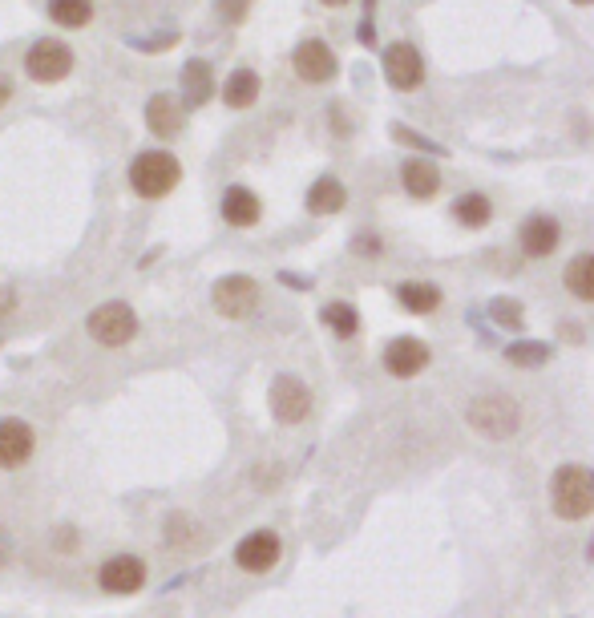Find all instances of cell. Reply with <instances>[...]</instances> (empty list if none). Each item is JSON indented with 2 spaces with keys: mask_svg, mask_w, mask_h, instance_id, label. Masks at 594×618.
<instances>
[{
  "mask_svg": "<svg viewBox=\"0 0 594 618\" xmlns=\"http://www.w3.org/2000/svg\"><path fill=\"white\" fill-rule=\"evenodd\" d=\"M550 505L562 522H582L594 509V469L590 465H562L550 481Z\"/></svg>",
  "mask_w": 594,
  "mask_h": 618,
  "instance_id": "1",
  "label": "cell"
},
{
  "mask_svg": "<svg viewBox=\"0 0 594 618\" xmlns=\"http://www.w3.org/2000/svg\"><path fill=\"white\" fill-rule=\"evenodd\" d=\"M178 182H182V162L170 150H142L130 162V190L138 198H146V202L166 198Z\"/></svg>",
  "mask_w": 594,
  "mask_h": 618,
  "instance_id": "2",
  "label": "cell"
},
{
  "mask_svg": "<svg viewBox=\"0 0 594 618\" xmlns=\"http://www.w3.org/2000/svg\"><path fill=\"white\" fill-rule=\"evenodd\" d=\"M85 332H89L93 344H102V348H126L138 336V316H134L130 303L110 299V303H97L85 316Z\"/></svg>",
  "mask_w": 594,
  "mask_h": 618,
  "instance_id": "3",
  "label": "cell"
},
{
  "mask_svg": "<svg viewBox=\"0 0 594 618\" xmlns=\"http://www.w3.org/2000/svg\"><path fill=\"white\" fill-rule=\"evenodd\" d=\"M465 421H469V429H477V433L489 437V441H506V437H514L518 425H522V408H518V400H510V396H477V400L465 408Z\"/></svg>",
  "mask_w": 594,
  "mask_h": 618,
  "instance_id": "4",
  "label": "cell"
},
{
  "mask_svg": "<svg viewBox=\"0 0 594 618\" xmlns=\"http://www.w3.org/2000/svg\"><path fill=\"white\" fill-rule=\"evenodd\" d=\"M73 61H77V53H73L65 41H57V37H37V41L25 49V73H29L33 81H41V85L65 81V77L73 73Z\"/></svg>",
  "mask_w": 594,
  "mask_h": 618,
  "instance_id": "5",
  "label": "cell"
},
{
  "mask_svg": "<svg viewBox=\"0 0 594 618\" xmlns=\"http://www.w3.org/2000/svg\"><path fill=\"white\" fill-rule=\"evenodd\" d=\"M267 404H271V417L279 425H304L308 412H312V392L300 376H275L271 380V392H267Z\"/></svg>",
  "mask_w": 594,
  "mask_h": 618,
  "instance_id": "6",
  "label": "cell"
},
{
  "mask_svg": "<svg viewBox=\"0 0 594 618\" xmlns=\"http://www.w3.org/2000/svg\"><path fill=\"white\" fill-rule=\"evenodd\" d=\"M211 303L227 320H251L259 312V283L251 275H223L211 291Z\"/></svg>",
  "mask_w": 594,
  "mask_h": 618,
  "instance_id": "7",
  "label": "cell"
},
{
  "mask_svg": "<svg viewBox=\"0 0 594 618\" xmlns=\"http://www.w3.org/2000/svg\"><path fill=\"white\" fill-rule=\"evenodd\" d=\"M291 69H295V77L308 81V85H328V81L340 73V61H336V53H332L328 41L308 37V41L295 45V53H291Z\"/></svg>",
  "mask_w": 594,
  "mask_h": 618,
  "instance_id": "8",
  "label": "cell"
},
{
  "mask_svg": "<svg viewBox=\"0 0 594 618\" xmlns=\"http://www.w3.org/2000/svg\"><path fill=\"white\" fill-rule=\"evenodd\" d=\"M146 578L150 574H146V562L138 554H114L97 566V586H102L106 594H118V598L138 594L146 586Z\"/></svg>",
  "mask_w": 594,
  "mask_h": 618,
  "instance_id": "9",
  "label": "cell"
},
{
  "mask_svg": "<svg viewBox=\"0 0 594 618\" xmlns=\"http://www.w3.org/2000/svg\"><path fill=\"white\" fill-rule=\"evenodd\" d=\"M380 65H384V77H388L392 89H417L425 81V61L409 41H392L384 49Z\"/></svg>",
  "mask_w": 594,
  "mask_h": 618,
  "instance_id": "10",
  "label": "cell"
},
{
  "mask_svg": "<svg viewBox=\"0 0 594 618\" xmlns=\"http://www.w3.org/2000/svg\"><path fill=\"white\" fill-rule=\"evenodd\" d=\"M283 554V542L275 530H251L239 546H235V566L247 574H267Z\"/></svg>",
  "mask_w": 594,
  "mask_h": 618,
  "instance_id": "11",
  "label": "cell"
},
{
  "mask_svg": "<svg viewBox=\"0 0 594 618\" xmlns=\"http://www.w3.org/2000/svg\"><path fill=\"white\" fill-rule=\"evenodd\" d=\"M33 449H37V433H33L29 421H21V417H5V421H0V469H21V465H29Z\"/></svg>",
  "mask_w": 594,
  "mask_h": 618,
  "instance_id": "12",
  "label": "cell"
},
{
  "mask_svg": "<svg viewBox=\"0 0 594 618\" xmlns=\"http://www.w3.org/2000/svg\"><path fill=\"white\" fill-rule=\"evenodd\" d=\"M384 368H388V376H396V380H413L417 372L429 368V348H425L417 336H396V340L384 348Z\"/></svg>",
  "mask_w": 594,
  "mask_h": 618,
  "instance_id": "13",
  "label": "cell"
},
{
  "mask_svg": "<svg viewBox=\"0 0 594 618\" xmlns=\"http://www.w3.org/2000/svg\"><path fill=\"white\" fill-rule=\"evenodd\" d=\"M178 81H182V101H186V110H203L207 101L215 97V69H211V61H203V57H190V61L182 65Z\"/></svg>",
  "mask_w": 594,
  "mask_h": 618,
  "instance_id": "14",
  "label": "cell"
},
{
  "mask_svg": "<svg viewBox=\"0 0 594 618\" xmlns=\"http://www.w3.org/2000/svg\"><path fill=\"white\" fill-rule=\"evenodd\" d=\"M558 239H562V227L550 215H530L522 223V231H518V243H522V251L530 259H550L558 251Z\"/></svg>",
  "mask_w": 594,
  "mask_h": 618,
  "instance_id": "15",
  "label": "cell"
},
{
  "mask_svg": "<svg viewBox=\"0 0 594 618\" xmlns=\"http://www.w3.org/2000/svg\"><path fill=\"white\" fill-rule=\"evenodd\" d=\"M219 215L231 227H255L263 219V202H259V194L251 186H227L223 202H219Z\"/></svg>",
  "mask_w": 594,
  "mask_h": 618,
  "instance_id": "16",
  "label": "cell"
},
{
  "mask_svg": "<svg viewBox=\"0 0 594 618\" xmlns=\"http://www.w3.org/2000/svg\"><path fill=\"white\" fill-rule=\"evenodd\" d=\"M146 126H150V134H158V138H174V134L182 130V101L170 97V93H154V97L146 101Z\"/></svg>",
  "mask_w": 594,
  "mask_h": 618,
  "instance_id": "17",
  "label": "cell"
},
{
  "mask_svg": "<svg viewBox=\"0 0 594 618\" xmlns=\"http://www.w3.org/2000/svg\"><path fill=\"white\" fill-rule=\"evenodd\" d=\"M259 89H263V81H259V73L255 69H235L227 81H223V101H227V110H251L255 101H259Z\"/></svg>",
  "mask_w": 594,
  "mask_h": 618,
  "instance_id": "18",
  "label": "cell"
},
{
  "mask_svg": "<svg viewBox=\"0 0 594 618\" xmlns=\"http://www.w3.org/2000/svg\"><path fill=\"white\" fill-rule=\"evenodd\" d=\"M344 202H348V190H344V182L332 178V174L316 178L312 190H308V211H312V215H340Z\"/></svg>",
  "mask_w": 594,
  "mask_h": 618,
  "instance_id": "19",
  "label": "cell"
},
{
  "mask_svg": "<svg viewBox=\"0 0 594 618\" xmlns=\"http://www.w3.org/2000/svg\"><path fill=\"white\" fill-rule=\"evenodd\" d=\"M401 186L413 194V198H433L437 186H441V174L429 158H405L401 166Z\"/></svg>",
  "mask_w": 594,
  "mask_h": 618,
  "instance_id": "20",
  "label": "cell"
},
{
  "mask_svg": "<svg viewBox=\"0 0 594 618\" xmlns=\"http://www.w3.org/2000/svg\"><path fill=\"white\" fill-rule=\"evenodd\" d=\"M45 13L61 29H89L93 25V0H49Z\"/></svg>",
  "mask_w": 594,
  "mask_h": 618,
  "instance_id": "21",
  "label": "cell"
},
{
  "mask_svg": "<svg viewBox=\"0 0 594 618\" xmlns=\"http://www.w3.org/2000/svg\"><path fill=\"white\" fill-rule=\"evenodd\" d=\"M562 279H566V291H570L574 299L594 303V255H578V259H570L566 271H562Z\"/></svg>",
  "mask_w": 594,
  "mask_h": 618,
  "instance_id": "22",
  "label": "cell"
},
{
  "mask_svg": "<svg viewBox=\"0 0 594 618\" xmlns=\"http://www.w3.org/2000/svg\"><path fill=\"white\" fill-rule=\"evenodd\" d=\"M453 219H457L461 227H469V231H481V227L493 219V206H489L485 194L469 190V194H461V198L453 202Z\"/></svg>",
  "mask_w": 594,
  "mask_h": 618,
  "instance_id": "23",
  "label": "cell"
},
{
  "mask_svg": "<svg viewBox=\"0 0 594 618\" xmlns=\"http://www.w3.org/2000/svg\"><path fill=\"white\" fill-rule=\"evenodd\" d=\"M396 299H401L413 316H429L441 303V291L433 283H425V279H413V283H396Z\"/></svg>",
  "mask_w": 594,
  "mask_h": 618,
  "instance_id": "24",
  "label": "cell"
},
{
  "mask_svg": "<svg viewBox=\"0 0 594 618\" xmlns=\"http://www.w3.org/2000/svg\"><path fill=\"white\" fill-rule=\"evenodd\" d=\"M320 320L340 336V340H352L356 332H360V316H356V307L352 303H344V299H332L324 312H320Z\"/></svg>",
  "mask_w": 594,
  "mask_h": 618,
  "instance_id": "25",
  "label": "cell"
},
{
  "mask_svg": "<svg viewBox=\"0 0 594 618\" xmlns=\"http://www.w3.org/2000/svg\"><path fill=\"white\" fill-rule=\"evenodd\" d=\"M506 360L518 364V368H538L550 360V344H538V340H518L506 348Z\"/></svg>",
  "mask_w": 594,
  "mask_h": 618,
  "instance_id": "26",
  "label": "cell"
},
{
  "mask_svg": "<svg viewBox=\"0 0 594 618\" xmlns=\"http://www.w3.org/2000/svg\"><path fill=\"white\" fill-rule=\"evenodd\" d=\"M489 312H493V320H498L502 328H522L526 324V312H522L518 299H493Z\"/></svg>",
  "mask_w": 594,
  "mask_h": 618,
  "instance_id": "27",
  "label": "cell"
},
{
  "mask_svg": "<svg viewBox=\"0 0 594 618\" xmlns=\"http://www.w3.org/2000/svg\"><path fill=\"white\" fill-rule=\"evenodd\" d=\"M392 138H396V142H405V146H413V150H425V154H445L437 142H429V138H421V134L405 130V126H392Z\"/></svg>",
  "mask_w": 594,
  "mask_h": 618,
  "instance_id": "28",
  "label": "cell"
},
{
  "mask_svg": "<svg viewBox=\"0 0 594 618\" xmlns=\"http://www.w3.org/2000/svg\"><path fill=\"white\" fill-rule=\"evenodd\" d=\"M352 247H356V255H368V259H372V255H380V239H372V235H360Z\"/></svg>",
  "mask_w": 594,
  "mask_h": 618,
  "instance_id": "29",
  "label": "cell"
},
{
  "mask_svg": "<svg viewBox=\"0 0 594 618\" xmlns=\"http://www.w3.org/2000/svg\"><path fill=\"white\" fill-rule=\"evenodd\" d=\"M13 307H17V295H13L5 283H0V320H5V316L13 312Z\"/></svg>",
  "mask_w": 594,
  "mask_h": 618,
  "instance_id": "30",
  "label": "cell"
},
{
  "mask_svg": "<svg viewBox=\"0 0 594 618\" xmlns=\"http://www.w3.org/2000/svg\"><path fill=\"white\" fill-rule=\"evenodd\" d=\"M219 13L231 17V21H239L243 17V0H219Z\"/></svg>",
  "mask_w": 594,
  "mask_h": 618,
  "instance_id": "31",
  "label": "cell"
},
{
  "mask_svg": "<svg viewBox=\"0 0 594 618\" xmlns=\"http://www.w3.org/2000/svg\"><path fill=\"white\" fill-rule=\"evenodd\" d=\"M13 101V81H9V73H0V110H5Z\"/></svg>",
  "mask_w": 594,
  "mask_h": 618,
  "instance_id": "32",
  "label": "cell"
},
{
  "mask_svg": "<svg viewBox=\"0 0 594 618\" xmlns=\"http://www.w3.org/2000/svg\"><path fill=\"white\" fill-rule=\"evenodd\" d=\"M360 45H376V37H372V25H368V21L360 25Z\"/></svg>",
  "mask_w": 594,
  "mask_h": 618,
  "instance_id": "33",
  "label": "cell"
},
{
  "mask_svg": "<svg viewBox=\"0 0 594 618\" xmlns=\"http://www.w3.org/2000/svg\"><path fill=\"white\" fill-rule=\"evenodd\" d=\"M5 554H9V538L0 534V566H5Z\"/></svg>",
  "mask_w": 594,
  "mask_h": 618,
  "instance_id": "34",
  "label": "cell"
},
{
  "mask_svg": "<svg viewBox=\"0 0 594 618\" xmlns=\"http://www.w3.org/2000/svg\"><path fill=\"white\" fill-rule=\"evenodd\" d=\"M320 5H328V9H340V5H348V0H320Z\"/></svg>",
  "mask_w": 594,
  "mask_h": 618,
  "instance_id": "35",
  "label": "cell"
},
{
  "mask_svg": "<svg viewBox=\"0 0 594 618\" xmlns=\"http://www.w3.org/2000/svg\"><path fill=\"white\" fill-rule=\"evenodd\" d=\"M574 5H594V0H574Z\"/></svg>",
  "mask_w": 594,
  "mask_h": 618,
  "instance_id": "36",
  "label": "cell"
},
{
  "mask_svg": "<svg viewBox=\"0 0 594 618\" xmlns=\"http://www.w3.org/2000/svg\"><path fill=\"white\" fill-rule=\"evenodd\" d=\"M590 558H594V550H590Z\"/></svg>",
  "mask_w": 594,
  "mask_h": 618,
  "instance_id": "37",
  "label": "cell"
}]
</instances>
